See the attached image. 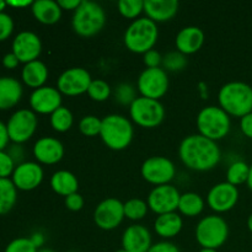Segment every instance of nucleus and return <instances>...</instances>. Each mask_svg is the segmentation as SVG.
<instances>
[{
    "label": "nucleus",
    "instance_id": "dca6fc26",
    "mask_svg": "<svg viewBox=\"0 0 252 252\" xmlns=\"http://www.w3.org/2000/svg\"><path fill=\"white\" fill-rule=\"evenodd\" d=\"M30 107L34 113L38 115H49L62 107L63 95L53 86H42L31 93L29 98Z\"/></svg>",
    "mask_w": 252,
    "mask_h": 252
},
{
    "label": "nucleus",
    "instance_id": "7ed1b4c3",
    "mask_svg": "<svg viewBox=\"0 0 252 252\" xmlns=\"http://www.w3.org/2000/svg\"><path fill=\"white\" fill-rule=\"evenodd\" d=\"M100 137L111 150L127 149L134 138V127L129 118L118 113H111L102 118Z\"/></svg>",
    "mask_w": 252,
    "mask_h": 252
},
{
    "label": "nucleus",
    "instance_id": "20e7f679",
    "mask_svg": "<svg viewBox=\"0 0 252 252\" xmlns=\"http://www.w3.org/2000/svg\"><path fill=\"white\" fill-rule=\"evenodd\" d=\"M159 38L158 24L150 19L139 17L132 21L127 27L123 36L126 48L135 54H145L150 49H154Z\"/></svg>",
    "mask_w": 252,
    "mask_h": 252
},
{
    "label": "nucleus",
    "instance_id": "7c9ffc66",
    "mask_svg": "<svg viewBox=\"0 0 252 252\" xmlns=\"http://www.w3.org/2000/svg\"><path fill=\"white\" fill-rule=\"evenodd\" d=\"M51 127L58 133H65L73 127L74 116L71 111L65 106H62L58 110L54 111L49 118Z\"/></svg>",
    "mask_w": 252,
    "mask_h": 252
},
{
    "label": "nucleus",
    "instance_id": "1a4fd4ad",
    "mask_svg": "<svg viewBox=\"0 0 252 252\" xmlns=\"http://www.w3.org/2000/svg\"><path fill=\"white\" fill-rule=\"evenodd\" d=\"M38 118L32 110L21 108L10 116L6 123L7 134L14 144H24L29 142L36 133Z\"/></svg>",
    "mask_w": 252,
    "mask_h": 252
},
{
    "label": "nucleus",
    "instance_id": "a19ab883",
    "mask_svg": "<svg viewBox=\"0 0 252 252\" xmlns=\"http://www.w3.org/2000/svg\"><path fill=\"white\" fill-rule=\"evenodd\" d=\"M64 204H65L66 209H69L70 212H79L85 206V199L79 192H75L64 198Z\"/></svg>",
    "mask_w": 252,
    "mask_h": 252
},
{
    "label": "nucleus",
    "instance_id": "e433bc0d",
    "mask_svg": "<svg viewBox=\"0 0 252 252\" xmlns=\"http://www.w3.org/2000/svg\"><path fill=\"white\" fill-rule=\"evenodd\" d=\"M101 125H102V118H98L97 116L94 115H88L84 116L79 121L78 127L81 134H84L85 137H96V135H100Z\"/></svg>",
    "mask_w": 252,
    "mask_h": 252
},
{
    "label": "nucleus",
    "instance_id": "4c0bfd02",
    "mask_svg": "<svg viewBox=\"0 0 252 252\" xmlns=\"http://www.w3.org/2000/svg\"><path fill=\"white\" fill-rule=\"evenodd\" d=\"M38 250L32 244L30 238H17L7 244L4 252H37Z\"/></svg>",
    "mask_w": 252,
    "mask_h": 252
},
{
    "label": "nucleus",
    "instance_id": "72a5a7b5",
    "mask_svg": "<svg viewBox=\"0 0 252 252\" xmlns=\"http://www.w3.org/2000/svg\"><path fill=\"white\" fill-rule=\"evenodd\" d=\"M112 91V88H111L107 81L102 80V79H93L86 94L93 101L103 102V101L108 100L111 97Z\"/></svg>",
    "mask_w": 252,
    "mask_h": 252
},
{
    "label": "nucleus",
    "instance_id": "ea45409f",
    "mask_svg": "<svg viewBox=\"0 0 252 252\" xmlns=\"http://www.w3.org/2000/svg\"><path fill=\"white\" fill-rule=\"evenodd\" d=\"M14 20L6 12H0V42L6 41L14 32Z\"/></svg>",
    "mask_w": 252,
    "mask_h": 252
},
{
    "label": "nucleus",
    "instance_id": "f8f14e48",
    "mask_svg": "<svg viewBox=\"0 0 252 252\" xmlns=\"http://www.w3.org/2000/svg\"><path fill=\"white\" fill-rule=\"evenodd\" d=\"M93 217L96 226L101 230H113L118 228L126 218L125 203L113 197L103 199L96 206Z\"/></svg>",
    "mask_w": 252,
    "mask_h": 252
},
{
    "label": "nucleus",
    "instance_id": "f03ea898",
    "mask_svg": "<svg viewBox=\"0 0 252 252\" xmlns=\"http://www.w3.org/2000/svg\"><path fill=\"white\" fill-rule=\"evenodd\" d=\"M218 103L230 117H244L252 112V86L244 81L224 84L219 89Z\"/></svg>",
    "mask_w": 252,
    "mask_h": 252
},
{
    "label": "nucleus",
    "instance_id": "8fccbe9b",
    "mask_svg": "<svg viewBox=\"0 0 252 252\" xmlns=\"http://www.w3.org/2000/svg\"><path fill=\"white\" fill-rule=\"evenodd\" d=\"M30 240L32 241V244H33L34 246H36L37 250L43 248L44 243H46V238H44V235L41 231H36V233L32 234V235L30 236Z\"/></svg>",
    "mask_w": 252,
    "mask_h": 252
},
{
    "label": "nucleus",
    "instance_id": "9d476101",
    "mask_svg": "<svg viewBox=\"0 0 252 252\" xmlns=\"http://www.w3.org/2000/svg\"><path fill=\"white\" fill-rule=\"evenodd\" d=\"M137 90L143 97L160 101L169 90V75L162 68H145L138 76Z\"/></svg>",
    "mask_w": 252,
    "mask_h": 252
},
{
    "label": "nucleus",
    "instance_id": "de8ad7c7",
    "mask_svg": "<svg viewBox=\"0 0 252 252\" xmlns=\"http://www.w3.org/2000/svg\"><path fill=\"white\" fill-rule=\"evenodd\" d=\"M9 142H10V138H9V134H7L6 125L0 121V152H1V150H5V148L7 147Z\"/></svg>",
    "mask_w": 252,
    "mask_h": 252
},
{
    "label": "nucleus",
    "instance_id": "79ce46f5",
    "mask_svg": "<svg viewBox=\"0 0 252 252\" xmlns=\"http://www.w3.org/2000/svg\"><path fill=\"white\" fill-rule=\"evenodd\" d=\"M143 62L147 68H161L162 56L157 49H150L145 54H143Z\"/></svg>",
    "mask_w": 252,
    "mask_h": 252
},
{
    "label": "nucleus",
    "instance_id": "cd10ccee",
    "mask_svg": "<svg viewBox=\"0 0 252 252\" xmlns=\"http://www.w3.org/2000/svg\"><path fill=\"white\" fill-rule=\"evenodd\" d=\"M206 207L203 197L196 192H186L181 193L179 202V213L186 218H194L202 214Z\"/></svg>",
    "mask_w": 252,
    "mask_h": 252
},
{
    "label": "nucleus",
    "instance_id": "603ef678",
    "mask_svg": "<svg viewBox=\"0 0 252 252\" xmlns=\"http://www.w3.org/2000/svg\"><path fill=\"white\" fill-rule=\"evenodd\" d=\"M246 185H248L249 189L252 192V165H250V172H249V179H248V182H246Z\"/></svg>",
    "mask_w": 252,
    "mask_h": 252
},
{
    "label": "nucleus",
    "instance_id": "9b49d317",
    "mask_svg": "<svg viewBox=\"0 0 252 252\" xmlns=\"http://www.w3.org/2000/svg\"><path fill=\"white\" fill-rule=\"evenodd\" d=\"M140 175L148 184L155 187L169 185L176 176V166L166 157H150L142 164Z\"/></svg>",
    "mask_w": 252,
    "mask_h": 252
},
{
    "label": "nucleus",
    "instance_id": "473e14b6",
    "mask_svg": "<svg viewBox=\"0 0 252 252\" xmlns=\"http://www.w3.org/2000/svg\"><path fill=\"white\" fill-rule=\"evenodd\" d=\"M116 102L122 106H130L138 97L137 86L130 83H120L112 91Z\"/></svg>",
    "mask_w": 252,
    "mask_h": 252
},
{
    "label": "nucleus",
    "instance_id": "4468645a",
    "mask_svg": "<svg viewBox=\"0 0 252 252\" xmlns=\"http://www.w3.org/2000/svg\"><path fill=\"white\" fill-rule=\"evenodd\" d=\"M181 193L174 185H162L157 186L149 192L147 197V203L150 211L157 216L172 213L179 208V202Z\"/></svg>",
    "mask_w": 252,
    "mask_h": 252
},
{
    "label": "nucleus",
    "instance_id": "c756f323",
    "mask_svg": "<svg viewBox=\"0 0 252 252\" xmlns=\"http://www.w3.org/2000/svg\"><path fill=\"white\" fill-rule=\"evenodd\" d=\"M249 172H250V165L243 160H236L231 162L226 169V182L236 187L246 184L249 179Z\"/></svg>",
    "mask_w": 252,
    "mask_h": 252
},
{
    "label": "nucleus",
    "instance_id": "a18cd8bd",
    "mask_svg": "<svg viewBox=\"0 0 252 252\" xmlns=\"http://www.w3.org/2000/svg\"><path fill=\"white\" fill-rule=\"evenodd\" d=\"M240 130L246 138H250L252 139V112L248 113L246 116L240 118Z\"/></svg>",
    "mask_w": 252,
    "mask_h": 252
},
{
    "label": "nucleus",
    "instance_id": "09e8293b",
    "mask_svg": "<svg viewBox=\"0 0 252 252\" xmlns=\"http://www.w3.org/2000/svg\"><path fill=\"white\" fill-rule=\"evenodd\" d=\"M81 1L83 0H58V4L62 10H69V11L74 12L81 4Z\"/></svg>",
    "mask_w": 252,
    "mask_h": 252
},
{
    "label": "nucleus",
    "instance_id": "5fc2aeb1",
    "mask_svg": "<svg viewBox=\"0 0 252 252\" xmlns=\"http://www.w3.org/2000/svg\"><path fill=\"white\" fill-rule=\"evenodd\" d=\"M7 6V2L4 1V0H0V12H4L5 7Z\"/></svg>",
    "mask_w": 252,
    "mask_h": 252
},
{
    "label": "nucleus",
    "instance_id": "58836bf2",
    "mask_svg": "<svg viewBox=\"0 0 252 252\" xmlns=\"http://www.w3.org/2000/svg\"><path fill=\"white\" fill-rule=\"evenodd\" d=\"M15 167H16V164L11 159L9 153L1 150L0 152V179H9L10 176H12Z\"/></svg>",
    "mask_w": 252,
    "mask_h": 252
},
{
    "label": "nucleus",
    "instance_id": "864d4df0",
    "mask_svg": "<svg viewBox=\"0 0 252 252\" xmlns=\"http://www.w3.org/2000/svg\"><path fill=\"white\" fill-rule=\"evenodd\" d=\"M246 224H248V229H249V230H250V233L252 234V213L250 214V216H249Z\"/></svg>",
    "mask_w": 252,
    "mask_h": 252
},
{
    "label": "nucleus",
    "instance_id": "39448f33",
    "mask_svg": "<svg viewBox=\"0 0 252 252\" xmlns=\"http://www.w3.org/2000/svg\"><path fill=\"white\" fill-rule=\"evenodd\" d=\"M106 11L95 1L83 0L71 16V27L81 37H94L102 31L106 25Z\"/></svg>",
    "mask_w": 252,
    "mask_h": 252
},
{
    "label": "nucleus",
    "instance_id": "412c9836",
    "mask_svg": "<svg viewBox=\"0 0 252 252\" xmlns=\"http://www.w3.org/2000/svg\"><path fill=\"white\" fill-rule=\"evenodd\" d=\"M204 32L197 26H186L179 31L175 38L176 51L185 56H191L197 53L203 47Z\"/></svg>",
    "mask_w": 252,
    "mask_h": 252
},
{
    "label": "nucleus",
    "instance_id": "5701e85b",
    "mask_svg": "<svg viewBox=\"0 0 252 252\" xmlns=\"http://www.w3.org/2000/svg\"><path fill=\"white\" fill-rule=\"evenodd\" d=\"M24 89L12 76H0V110H10L21 101Z\"/></svg>",
    "mask_w": 252,
    "mask_h": 252
},
{
    "label": "nucleus",
    "instance_id": "f257e3e1",
    "mask_svg": "<svg viewBox=\"0 0 252 252\" xmlns=\"http://www.w3.org/2000/svg\"><path fill=\"white\" fill-rule=\"evenodd\" d=\"M179 158L187 169L206 172L213 170L220 162L221 150L218 143L197 133L182 139Z\"/></svg>",
    "mask_w": 252,
    "mask_h": 252
},
{
    "label": "nucleus",
    "instance_id": "a211bd4d",
    "mask_svg": "<svg viewBox=\"0 0 252 252\" xmlns=\"http://www.w3.org/2000/svg\"><path fill=\"white\" fill-rule=\"evenodd\" d=\"M44 171L37 161H24L17 165L11 176V181L20 191H33L42 184Z\"/></svg>",
    "mask_w": 252,
    "mask_h": 252
},
{
    "label": "nucleus",
    "instance_id": "ddd939ff",
    "mask_svg": "<svg viewBox=\"0 0 252 252\" xmlns=\"http://www.w3.org/2000/svg\"><path fill=\"white\" fill-rule=\"evenodd\" d=\"M91 81H93V78L88 69L74 66V68L66 69L59 75L57 80V89L62 95L74 97V96H80L88 93Z\"/></svg>",
    "mask_w": 252,
    "mask_h": 252
},
{
    "label": "nucleus",
    "instance_id": "f704fd0d",
    "mask_svg": "<svg viewBox=\"0 0 252 252\" xmlns=\"http://www.w3.org/2000/svg\"><path fill=\"white\" fill-rule=\"evenodd\" d=\"M117 9L125 19L134 21L144 12V0H120L117 2Z\"/></svg>",
    "mask_w": 252,
    "mask_h": 252
},
{
    "label": "nucleus",
    "instance_id": "aec40b11",
    "mask_svg": "<svg viewBox=\"0 0 252 252\" xmlns=\"http://www.w3.org/2000/svg\"><path fill=\"white\" fill-rule=\"evenodd\" d=\"M152 245V233L142 224H132L123 231L122 249L127 252H148Z\"/></svg>",
    "mask_w": 252,
    "mask_h": 252
},
{
    "label": "nucleus",
    "instance_id": "c03bdc74",
    "mask_svg": "<svg viewBox=\"0 0 252 252\" xmlns=\"http://www.w3.org/2000/svg\"><path fill=\"white\" fill-rule=\"evenodd\" d=\"M9 155L11 157V159L14 160V162L17 165L22 164L24 162V158H25V150L22 148L21 144H12L10 147V149L7 150Z\"/></svg>",
    "mask_w": 252,
    "mask_h": 252
},
{
    "label": "nucleus",
    "instance_id": "423d86ee",
    "mask_svg": "<svg viewBox=\"0 0 252 252\" xmlns=\"http://www.w3.org/2000/svg\"><path fill=\"white\" fill-rule=\"evenodd\" d=\"M198 134L218 142L224 139L231 129V118L219 106H206L196 118Z\"/></svg>",
    "mask_w": 252,
    "mask_h": 252
},
{
    "label": "nucleus",
    "instance_id": "6ab92c4d",
    "mask_svg": "<svg viewBox=\"0 0 252 252\" xmlns=\"http://www.w3.org/2000/svg\"><path fill=\"white\" fill-rule=\"evenodd\" d=\"M64 145L53 137H42L33 145V157L38 164L56 165L64 158Z\"/></svg>",
    "mask_w": 252,
    "mask_h": 252
},
{
    "label": "nucleus",
    "instance_id": "6e6d98bb",
    "mask_svg": "<svg viewBox=\"0 0 252 252\" xmlns=\"http://www.w3.org/2000/svg\"><path fill=\"white\" fill-rule=\"evenodd\" d=\"M37 252H56V251L52 250V249H48V248H42V249H39Z\"/></svg>",
    "mask_w": 252,
    "mask_h": 252
},
{
    "label": "nucleus",
    "instance_id": "c9c22d12",
    "mask_svg": "<svg viewBox=\"0 0 252 252\" xmlns=\"http://www.w3.org/2000/svg\"><path fill=\"white\" fill-rule=\"evenodd\" d=\"M187 66V57L185 54L180 53L179 51H171L162 56V64L161 68L165 71H182Z\"/></svg>",
    "mask_w": 252,
    "mask_h": 252
},
{
    "label": "nucleus",
    "instance_id": "3c124183",
    "mask_svg": "<svg viewBox=\"0 0 252 252\" xmlns=\"http://www.w3.org/2000/svg\"><path fill=\"white\" fill-rule=\"evenodd\" d=\"M7 2V6L11 7H26V6H31L32 2L30 0H9Z\"/></svg>",
    "mask_w": 252,
    "mask_h": 252
},
{
    "label": "nucleus",
    "instance_id": "37998d69",
    "mask_svg": "<svg viewBox=\"0 0 252 252\" xmlns=\"http://www.w3.org/2000/svg\"><path fill=\"white\" fill-rule=\"evenodd\" d=\"M148 252H181L180 249L177 248V245H175L174 243L169 240H162L159 243L153 244L152 248L149 249Z\"/></svg>",
    "mask_w": 252,
    "mask_h": 252
},
{
    "label": "nucleus",
    "instance_id": "393cba45",
    "mask_svg": "<svg viewBox=\"0 0 252 252\" xmlns=\"http://www.w3.org/2000/svg\"><path fill=\"white\" fill-rule=\"evenodd\" d=\"M31 11L39 24L54 25L61 20L63 10L54 0H36L32 2Z\"/></svg>",
    "mask_w": 252,
    "mask_h": 252
},
{
    "label": "nucleus",
    "instance_id": "2eb2a0df",
    "mask_svg": "<svg viewBox=\"0 0 252 252\" xmlns=\"http://www.w3.org/2000/svg\"><path fill=\"white\" fill-rule=\"evenodd\" d=\"M240 198L239 189L229 182H219L214 185L207 194L206 202L209 208L216 214L226 213L235 208Z\"/></svg>",
    "mask_w": 252,
    "mask_h": 252
},
{
    "label": "nucleus",
    "instance_id": "4d7b16f0",
    "mask_svg": "<svg viewBox=\"0 0 252 252\" xmlns=\"http://www.w3.org/2000/svg\"><path fill=\"white\" fill-rule=\"evenodd\" d=\"M198 252H218V250H213V249H201Z\"/></svg>",
    "mask_w": 252,
    "mask_h": 252
},
{
    "label": "nucleus",
    "instance_id": "13d9d810",
    "mask_svg": "<svg viewBox=\"0 0 252 252\" xmlns=\"http://www.w3.org/2000/svg\"><path fill=\"white\" fill-rule=\"evenodd\" d=\"M115 252H127L125 250V249H118V250H116Z\"/></svg>",
    "mask_w": 252,
    "mask_h": 252
},
{
    "label": "nucleus",
    "instance_id": "6e6552de",
    "mask_svg": "<svg viewBox=\"0 0 252 252\" xmlns=\"http://www.w3.org/2000/svg\"><path fill=\"white\" fill-rule=\"evenodd\" d=\"M165 107L159 100L138 96L129 106V117L133 123L142 128H157L164 122Z\"/></svg>",
    "mask_w": 252,
    "mask_h": 252
},
{
    "label": "nucleus",
    "instance_id": "f3484780",
    "mask_svg": "<svg viewBox=\"0 0 252 252\" xmlns=\"http://www.w3.org/2000/svg\"><path fill=\"white\" fill-rule=\"evenodd\" d=\"M12 53L20 63L27 64L38 59L42 53V41L34 32L21 31L12 41Z\"/></svg>",
    "mask_w": 252,
    "mask_h": 252
},
{
    "label": "nucleus",
    "instance_id": "b1692460",
    "mask_svg": "<svg viewBox=\"0 0 252 252\" xmlns=\"http://www.w3.org/2000/svg\"><path fill=\"white\" fill-rule=\"evenodd\" d=\"M182 228H184V219L177 212L158 216L154 221L155 233L164 240L176 238L181 233Z\"/></svg>",
    "mask_w": 252,
    "mask_h": 252
},
{
    "label": "nucleus",
    "instance_id": "c85d7f7f",
    "mask_svg": "<svg viewBox=\"0 0 252 252\" xmlns=\"http://www.w3.org/2000/svg\"><path fill=\"white\" fill-rule=\"evenodd\" d=\"M17 201V189L11 179H0V216L7 214Z\"/></svg>",
    "mask_w": 252,
    "mask_h": 252
},
{
    "label": "nucleus",
    "instance_id": "4be33fe9",
    "mask_svg": "<svg viewBox=\"0 0 252 252\" xmlns=\"http://www.w3.org/2000/svg\"><path fill=\"white\" fill-rule=\"evenodd\" d=\"M180 2L177 0H145L144 12L148 19L155 24L167 22L179 12Z\"/></svg>",
    "mask_w": 252,
    "mask_h": 252
},
{
    "label": "nucleus",
    "instance_id": "0eeeda50",
    "mask_svg": "<svg viewBox=\"0 0 252 252\" xmlns=\"http://www.w3.org/2000/svg\"><path fill=\"white\" fill-rule=\"evenodd\" d=\"M194 236L202 249L218 250L228 240L229 225L219 214L206 216L196 225Z\"/></svg>",
    "mask_w": 252,
    "mask_h": 252
},
{
    "label": "nucleus",
    "instance_id": "2f4dec72",
    "mask_svg": "<svg viewBox=\"0 0 252 252\" xmlns=\"http://www.w3.org/2000/svg\"><path fill=\"white\" fill-rule=\"evenodd\" d=\"M149 212L147 201L142 198H130L125 202V217L132 221H139L147 217Z\"/></svg>",
    "mask_w": 252,
    "mask_h": 252
},
{
    "label": "nucleus",
    "instance_id": "a878e982",
    "mask_svg": "<svg viewBox=\"0 0 252 252\" xmlns=\"http://www.w3.org/2000/svg\"><path fill=\"white\" fill-rule=\"evenodd\" d=\"M48 68L43 62L38 61V59L25 64L21 71V79L24 84L33 90L44 86L46 81L48 80Z\"/></svg>",
    "mask_w": 252,
    "mask_h": 252
},
{
    "label": "nucleus",
    "instance_id": "bb28decb",
    "mask_svg": "<svg viewBox=\"0 0 252 252\" xmlns=\"http://www.w3.org/2000/svg\"><path fill=\"white\" fill-rule=\"evenodd\" d=\"M49 184H51V189L57 194L63 196L64 198L78 192L79 189L78 177L68 170H58L54 172Z\"/></svg>",
    "mask_w": 252,
    "mask_h": 252
},
{
    "label": "nucleus",
    "instance_id": "49530a36",
    "mask_svg": "<svg viewBox=\"0 0 252 252\" xmlns=\"http://www.w3.org/2000/svg\"><path fill=\"white\" fill-rule=\"evenodd\" d=\"M20 64V61L17 59V57L15 56L12 52L10 53H6L4 57H2V65L6 69H15L17 68Z\"/></svg>",
    "mask_w": 252,
    "mask_h": 252
}]
</instances>
